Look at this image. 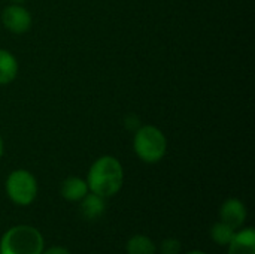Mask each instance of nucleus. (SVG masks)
Returning <instances> with one entry per match:
<instances>
[{
  "mask_svg": "<svg viewBox=\"0 0 255 254\" xmlns=\"http://www.w3.org/2000/svg\"><path fill=\"white\" fill-rule=\"evenodd\" d=\"M18 73V61L6 49H0V85L10 84Z\"/></svg>",
  "mask_w": 255,
  "mask_h": 254,
  "instance_id": "nucleus-10",
  "label": "nucleus"
},
{
  "mask_svg": "<svg viewBox=\"0 0 255 254\" xmlns=\"http://www.w3.org/2000/svg\"><path fill=\"white\" fill-rule=\"evenodd\" d=\"M42 254H72L67 249L60 247V246H52L49 249H43Z\"/></svg>",
  "mask_w": 255,
  "mask_h": 254,
  "instance_id": "nucleus-14",
  "label": "nucleus"
},
{
  "mask_svg": "<svg viewBox=\"0 0 255 254\" xmlns=\"http://www.w3.org/2000/svg\"><path fill=\"white\" fill-rule=\"evenodd\" d=\"M88 190L102 198L115 196L124 184V169L118 159L112 156H103L97 159L87 175Z\"/></svg>",
  "mask_w": 255,
  "mask_h": 254,
  "instance_id": "nucleus-1",
  "label": "nucleus"
},
{
  "mask_svg": "<svg viewBox=\"0 0 255 254\" xmlns=\"http://www.w3.org/2000/svg\"><path fill=\"white\" fill-rule=\"evenodd\" d=\"M1 21H3L4 27L15 34H22V33L28 31V28L31 27L30 12L18 3L9 4L7 7L3 9Z\"/></svg>",
  "mask_w": 255,
  "mask_h": 254,
  "instance_id": "nucleus-5",
  "label": "nucleus"
},
{
  "mask_svg": "<svg viewBox=\"0 0 255 254\" xmlns=\"http://www.w3.org/2000/svg\"><path fill=\"white\" fill-rule=\"evenodd\" d=\"M106 210V202L105 198L94 195L91 192H88L85 195V198L81 201V213L87 220H96L99 219Z\"/></svg>",
  "mask_w": 255,
  "mask_h": 254,
  "instance_id": "nucleus-9",
  "label": "nucleus"
},
{
  "mask_svg": "<svg viewBox=\"0 0 255 254\" xmlns=\"http://www.w3.org/2000/svg\"><path fill=\"white\" fill-rule=\"evenodd\" d=\"M3 150H4V145H3V139H1V136H0V159H1V156H3Z\"/></svg>",
  "mask_w": 255,
  "mask_h": 254,
  "instance_id": "nucleus-15",
  "label": "nucleus"
},
{
  "mask_svg": "<svg viewBox=\"0 0 255 254\" xmlns=\"http://www.w3.org/2000/svg\"><path fill=\"white\" fill-rule=\"evenodd\" d=\"M247 216H248V211H247L245 204L241 199H236V198L227 199L220 208L221 222L229 225L235 231H238V229H241L244 226V223L247 222Z\"/></svg>",
  "mask_w": 255,
  "mask_h": 254,
  "instance_id": "nucleus-6",
  "label": "nucleus"
},
{
  "mask_svg": "<svg viewBox=\"0 0 255 254\" xmlns=\"http://www.w3.org/2000/svg\"><path fill=\"white\" fill-rule=\"evenodd\" d=\"M236 231L233 228H230L229 225L223 223V222H218L212 226L211 229V238L215 244L218 246H224L227 247L230 244V241L233 240Z\"/></svg>",
  "mask_w": 255,
  "mask_h": 254,
  "instance_id": "nucleus-12",
  "label": "nucleus"
},
{
  "mask_svg": "<svg viewBox=\"0 0 255 254\" xmlns=\"http://www.w3.org/2000/svg\"><path fill=\"white\" fill-rule=\"evenodd\" d=\"M127 254H155L157 246L146 235H134L127 241Z\"/></svg>",
  "mask_w": 255,
  "mask_h": 254,
  "instance_id": "nucleus-11",
  "label": "nucleus"
},
{
  "mask_svg": "<svg viewBox=\"0 0 255 254\" xmlns=\"http://www.w3.org/2000/svg\"><path fill=\"white\" fill-rule=\"evenodd\" d=\"M133 148L142 162L157 163L164 157L167 151V141L158 127L143 126L134 133Z\"/></svg>",
  "mask_w": 255,
  "mask_h": 254,
  "instance_id": "nucleus-3",
  "label": "nucleus"
},
{
  "mask_svg": "<svg viewBox=\"0 0 255 254\" xmlns=\"http://www.w3.org/2000/svg\"><path fill=\"white\" fill-rule=\"evenodd\" d=\"M187 254H208V253H205V252H200V250H193V252H188Z\"/></svg>",
  "mask_w": 255,
  "mask_h": 254,
  "instance_id": "nucleus-16",
  "label": "nucleus"
},
{
  "mask_svg": "<svg viewBox=\"0 0 255 254\" xmlns=\"http://www.w3.org/2000/svg\"><path fill=\"white\" fill-rule=\"evenodd\" d=\"M182 244L176 238H167L161 244V254H179Z\"/></svg>",
  "mask_w": 255,
  "mask_h": 254,
  "instance_id": "nucleus-13",
  "label": "nucleus"
},
{
  "mask_svg": "<svg viewBox=\"0 0 255 254\" xmlns=\"http://www.w3.org/2000/svg\"><path fill=\"white\" fill-rule=\"evenodd\" d=\"M6 193L9 199L19 207L33 204L37 196V181L34 175L25 169H16L6 180Z\"/></svg>",
  "mask_w": 255,
  "mask_h": 254,
  "instance_id": "nucleus-4",
  "label": "nucleus"
},
{
  "mask_svg": "<svg viewBox=\"0 0 255 254\" xmlns=\"http://www.w3.org/2000/svg\"><path fill=\"white\" fill-rule=\"evenodd\" d=\"M45 240L42 234L28 225H18L0 238V254H42Z\"/></svg>",
  "mask_w": 255,
  "mask_h": 254,
  "instance_id": "nucleus-2",
  "label": "nucleus"
},
{
  "mask_svg": "<svg viewBox=\"0 0 255 254\" xmlns=\"http://www.w3.org/2000/svg\"><path fill=\"white\" fill-rule=\"evenodd\" d=\"M227 254H255L254 228L238 229L233 240L227 246Z\"/></svg>",
  "mask_w": 255,
  "mask_h": 254,
  "instance_id": "nucleus-7",
  "label": "nucleus"
},
{
  "mask_svg": "<svg viewBox=\"0 0 255 254\" xmlns=\"http://www.w3.org/2000/svg\"><path fill=\"white\" fill-rule=\"evenodd\" d=\"M88 192L87 181L79 177H69L61 184V196L67 202H81Z\"/></svg>",
  "mask_w": 255,
  "mask_h": 254,
  "instance_id": "nucleus-8",
  "label": "nucleus"
},
{
  "mask_svg": "<svg viewBox=\"0 0 255 254\" xmlns=\"http://www.w3.org/2000/svg\"><path fill=\"white\" fill-rule=\"evenodd\" d=\"M12 1H13V3H22L24 0H12Z\"/></svg>",
  "mask_w": 255,
  "mask_h": 254,
  "instance_id": "nucleus-17",
  "label": "nucleus"
}]
</instances>
